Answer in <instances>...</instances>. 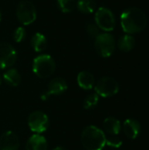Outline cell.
<instances>
[{
    "label": "cell",
    "mask_w": 149,
    "mask_h": 150,
    "mask_svg": "<svg viewBox=\"0 0 149 150\" xmlns=\"http://www.w3.org/2000/svg\"><path fill=\"white\" fill-rule=\"evenodd\" d=\"M31 46L35 52H43L47 47V38L42 33H36L31 38Z\"/></svg>",
    "instance_id": "17"
},
{
    "label": "cell",
    "mask_w": 149,
    "mask_h": 150,
    "mask_svg": "<svg viewBox=\"0 0 149 150\" xmlns=\"http://www.w3.org/2000/svg\"><path fill=\"white\" fill-rule=\"evenodd\" d=\"M26 150H47V142L46 138L40 134L32 135L26 142Z\"/></svg>",
    "instance_id": "13"
},
{
    "label": "cell",
    "mask_w": 149,
    "mask_h": 150,
    "mask_svg": "<svg viewBox=\"0 0 149 150\" xmlns=\"http://www.w3.org/2000/svg\"><path fill=\"white\" fill-rule=\"evenodd\" d=\"M98 101H99V96L95 92V93H91L90 95H88L84 101H83V108L86 109V110H90V109H93L95 108L97 104H98Z\"/></svg>",
    "instance_id": "20"
},
{
    "label": "cell",
    "mask_w": 149,
    "mask_h": 150,
    "mask_svg": "<svg viewBox=\"0 0 149 150\" xmlns=\"http://www.w3.org/2000/svg\"><path fill=\"white\" fill-rule=\"evenodd\" d=\"M17 61V52L9 43H0V69L11 68Z\"/></svg>",
    "instance_id": "9"
},
{
    "label": "cell",
    "mask_w": 149,
    "mask_h": 150,
    "mask_svg": "<svg viewBox=\"0 0 149 150\" xmlns=\"http://www.w3.org/2000/svg\"><path fill=\"white\" fill-rule=\"evenodd\" d=\"M77 83L80 88L85 91L91 90L95 86L94 76L89 71H81L77 75Z\"/></svg>",
    "instance_id": "14"
},
{
    "label": "cell",
    "mask_w": 149,
    "mask_h": 150,
    "mask_svg": "<svg viewBox=\"0 0 149 150\" xmlns=\"http://www.w3.org/2000/svg\"><path fill=\"white\" fill-rule=\"evenodd\" d=\"M85 29H86V32L89 34V36L91 38L96 39L100 34V29L96 25V23H92V22L87 23L85 25Z\"/></svg>",
    "instance_id": "22"
},
{
    "label": "cell",
    "mask_w": 149,
    "mask_h": 150,
    "mask_svg": "<svg viewBox=\"0 0 149 150\" xmlns=\"http://www.w3.org/2000/svg\"><path fill=\"white\" fill-rule=\"evenodd\" d=\"M68 90V83L65 79L61 77H55L52 79L47 86V91L45 94L47 97L52 95H61Z\"/></svg>",
    "instance_id": "11"
},
{
    "label": "cell",
    "mask_w": 149,
    "mask_h": 150,
    "mask_svg": "<svg viewBox=\"0 0 149 150\" xmlns=\"http://www.w3.org/2000/svg\"><path fill=\"white\" fill-rule=\"evenodd\" d=\"M76 4L75 0H57V5L59 9L64 13L71 12L75 9Z\"/></svg>",
    "instance_id": "21"
},
{
    "label": "cell",
    "mask_w": 149,
    "mask_h": 150,
    "mask_svg": "<svg viewBox=\"0 0 149 150\" xmlns=\"http://www.w3.org/2000/svg\"><path fill=\"white\" fill-rule=\"evenodd\" d=\"M103 127L109 135H118L121 131V124L119 120L113 117L106 118L104 120Z\"/></svg>",
    "instance_id": "15"
},
{
    "label": "cell",
    "mask_w": 149,
    "mask_h": 150,
    "mask_svg": "<svg viewBox=\"0 0 149 150\" xmlns=\"http://www.w3.org/2000/svg\"><path fill=\"white\" fill-rule=\"evenodd\" d=\"M94 47L97 53L100 56L107 58L114 53L116 47V41L112 34L108 33H100L95 39Z\"/></svg>",
    "instance_id": "4"
},
{
    "label": "cell",
    "mask_w": 149,
    "mask_h": 150,
    "mask_svg": "<svg viewBox=\"0 0 149 150\" xmlns=\"http://www.w3.org/2000/svg\"><path fill=\"white\" fill-rule=\"evenodd\" d=\"M120 24L126 34L138 33L147 27L148 18L142 10L137 7H130L122 12Z\"/></svg>",
    "instance_id": "1"
},
{
    "label": "cell",
    "mask_w": 149,
    "mask_h": 150,
    "mask_svg": "<svg viewBox=\"0 0 149 150\" xmlns=\"http://www.w3.org/2000/svg\"><path fill=\"white\" fill-rule=\"evenodd\" d=\"M95 92L103 98H110L115 96L119 90L118 82L110 76H104L100 78L94 86Z\"/></svg>",
    "instance_id": "6"
},
{
    "label": "cell",
    "mask_w": 149,
    "mask_h": 150,
    "mask_svg": "<svg viewBox=\"0 0 149 150\" xmlns=\"http://www.w3.org/2000/svg\"><path fill=\"white\" fill-rule=\"evenodd\" d=\"M3 78H4V82L11 87L18 86L21 82V76H20L19 72L16 69H13V68L8 69L4 73Z\"/></svg>",
    "instance_id": "16"
},
{
    "label": "cell",
    "mask_w": 149,
    "mask_h": 150,
    "mask_svg": "<svg viewBox=\"0 0 149 150\" xmlns=\"http://www.w3.org/2000/svg\"><path fill=\"white\" fill-rule=\"evenodd\" d=\"M135 47V39L131 34H125L121 36L118 41V47L123 52H129Z\"/></svg>",
    "instance_id": "18"
},
{
    "label": "cell",
    "mask_w": 149,
    "mask_h": 150,
    "mask_svg": "<svg viewBox=\"0 0 149 150\" xmlns=\"http://www.w3.org/2000/svg\"><path fill=\"white\" fill-rule=\"evenodd\" d=\"M53 150H68L67 149H65V148H63V147H56V148H54Z\"/></svg>",
    "instance_id": "25"
},
{
    "label": "cell",
    "mask_w": 149,
    "mask_h": 150,
    "mask_svg": "<svg viewBox=\"0 0 149 150\" xmlns=\"http://www.w3.org/2000/svg\"><path fill=\"white\" fill-rule=\"evenodd\" d=\"M123 130L125 135L131 140L136 139L141 131V126L140 122L134 119H127L123 124Z\"/></svg>",
    "instance_id": "12"
},
{
    "label": "cell",
    "mask_w": 149,
    "mask_h": 150,
    "mask_svg": "<svg viewBox=\"0 0 149 150\" xmlns=\"http://www.w3.org/2000/svg\"><path fill=\"white\" fill-rule=\"evenodd\" d=\"M19 139L12 131L4 132L0 136V150H18Z\"/></svg>",
    "instance_id": "10"
},
{
    "label": "cell",
    "mask_w": 149,
    "mask_h": 150,
    "mask_svg": "<svg viewBox=\"0 0 149 150\" xmlns=\"http://www.w3.org/2000/svg\"><path fill=\"white\" fill-rule=\"evenodd\" d=\"M81 142L86 150H102L106 145V136L98 127L88 126L82 132Z\"/></svg>",
    "instance_id": "2"
},
{
    "label": "cell",
    "mask_w": 149,
    "mask_h": 150,
    "mask_svg": "<svg viewBox=\"0 0 149 150\" xmlns=\"http://www.w3.org/2000/svg\"><path fill=\"white\" fill-rule=\"evenodd\" d=\"M16 16L22 25H28L36 20L37 11L32 2L28 0H22L16 7Z\"/></svg>",
    "instance_id": "5"
},
{
    "label": "cell",
    "mask_w": 149,
    "mask_h": 150,
    "mask_svg": "<svg viewBox=\"0 0 149 150\" xmlns=\"http://www.w3.org/2000/svg\"><path fill=\"white\" fill-rule=\"evenodd\" d=\"M28 127L32 132L40 134L47 131L49 126L47 115L41 111H34L28 116Z\"/></svg>",
    "instance_id": "8"
},
{
    "label": "cell",
    "mask_w": 149,
    "mask_h": 150,
    "mask_svg": "<svg viewBox=\"0 0 149 150\" xmlns=\"http://www.w3.org/2000/svg\"><path fill=\"white\" fill-rule=\"evenodd\" d=\"M95 23L99 29L105 32H111L115 28L116 19L113 12L106 8L100 7L95 14Z\"/></svg>",
    "instance_id": "7"
},
{
    "label": "cell",
    "mask_w": 149,
    "mask_h": 150,
    "mask_svg": "<svg viewBox=\"0 0 149 150\" xmlns=\"http://www.w3.org/2000/svg\"><path fill=\"white\" fill-rule=\"evenodd\" d=\"M76 6L80 12L90 14L95 11L97 8V3L94 0H78Z\"/></svg>",
    "instance_id": "19"
},
{
    "label": "cell",
    "mask_w": 149,
    "mask_h": 150,
    "mask_svg": "<svg viewBox=\"0 0 149 150\" xmlns=\"http://www.w3.org/2000/svg\"><path fill=\"white\" fill-rule=\"evenodd\" d=\"M55 62L49 54H40L32 62V71L40 78H47L55 71Z\"/></svg>",
    "instance_id": "3"
},
{
    "label": "cell",
    "mask_w": 149,
    "mask_h": 150,
    "mask_svg": "<svg viewBox=\"0 0 149 150\" xmlns=\"http://www.w3.org/2000/svg\"><path fill=\"white\" fill-rule=\"evenodd\" d=\"M1 18H2V15H1V12H0V21H1Z\"/></svg>",
    "instance_id": "27"
},
{
    "label": "cell",
    "mask_w": 149,
    "mask_h": 150,
    "mask_svg": "<svg viewBox=\"0 0 149 150\" xmlns=\"http://www.w3.org/2000/svg\"><path fill=\"white\" fill-rule=\"evenodd\" d=\"M25 36H26L25 29L22 26H19L14 30L13 34H12V39L14 40V41L18 43V42H21L22 40H24Z\"/></svg>",
    "instance_id": "23"
},
{
    "label": "cell",
    "mask_w": 149,
    "mask_h": 150,
    "mask_svg": "<svg viewBox=\"0 0 149 150\" xmlns=\"http://www.w3.org/2000/svg\"><path fill=\"white\" fill-rule=\"evenodd\" d=\"M106 145L118 149V148L121 147L122 141L117 135H111L109 137H106Z\"/></svg>",
    "instance_id": "24"
},
{
    "label": "cell",
    "mask_w": 149,
    "mask_h": 150,
    "mask_svg": "<svg viewBox=\"0 0 149 150\" xmlns=\"http://www.w3.org/2000/svg\"><path fill=\"white\" fill-rule=\"evenodd\" d=\"M2 83V78H1V76H0V84Z\"/></svg>",
    "instance_id": "26"
}]
</instances>
